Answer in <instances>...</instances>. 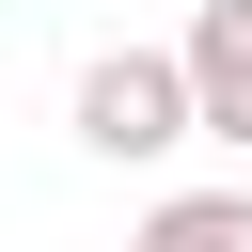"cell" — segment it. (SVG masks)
Returning a JSON list of instances; mask_svg holds the SVG:
<instances>
[{"label": "cell", "instance_id": "cell-1", "mask_svg": "<svg viewBox=\"0 0 252 252\" xmlns=\"http://www.w3.org/2000/svg\"><path fill=\"white\" fill-rule=\"evenodd\" d=\"M63 126H79L110 173H158V158L189 142V79H173V47H94L79 94H63Z\"/></svg>", "mask_w": 252, "mask_h": 252}, {"label": "cell", "instance_id": "cell-2", "mask_svg": "<svg viewBox=\"0 0 252 252\" xmlns=\"http://www.w3.org/2000/svg\"><path fill=\"white\" fill-rule=\"evenodd\" d=\"M173 79H189V142H236L252 158V0H205L173 32Z\"/></svg>", "mask_w": 252, "mask_h": 252}, {"label": "cell", "instance_id": "cell-3", "mask_svg": "<svg viewBox=\"0 0 252 252\" xmlns=\"http://www.w3.org/2000/svg\"><path fill=\"white\" fill-rule=\"evenodd\" d=\"M126 252H252V189H158Z\"/></svg>", "mask_w": 252, "mask_h": 252}]
</instances>
